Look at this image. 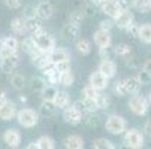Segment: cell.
I'll return each instance as SVG.
<instances>
[{"label": "cell", "mask_w": 151, "mask_h": 149, "mask_svg": "<svg viewBox=\"0 0 151 149\" xmlns=\"http://www.w3.org/2000/svg\"><path fill=\"white\" fill-rule=\"evenodd\" d=\"M32 40H33L35 46L37 49H40L42 52H51L55 48V39L44 30L32 34Z\"/></svg>", "instance_id": "1"}, {"label": "cell", "mask_w": 151, "mask_h": 149, "mask_svg": "<svg viewBox=\"0 0 151 149\" xmlns=\"http://www.w3.org/2000/svg\"><path fill=\"white\" fill-rule=\"evenodd\" d=\"M105 128L108 133L111 134H123L127 128V124H126V119L120 115H109L106 118V124H105Z\"/></svg>", "instance_id": "2"}, {"label": "cell", "mask_w": 151, "mask_h": 149, "mask_svg": "<svg viewBox=\"0 0 151 149\" xmlns=\"http://www.w3.org/2000/svg\"><path fill=\"white\" fill-rule=\"evenodd\" d=\"M124 146L126 148H130V149H141V148H144V134L138 128L126 130Z\"/></svg>", "instance_id": "3"}, {"label": "cell", "mask_w": 151, "mask_h": 149, "mask_svg": "<svg viewBox=\"0 0 151 149\" xmlns=\"http://www.w3.org/2000/svg\"><path fill=\"white\" fill-rule=\"evenodd\" d=\"M17 118L19 125H23L24 128H32L39 121V113L33 109H21L19 112H17Z\"/></svg>", "instance_id": "4"}, {"label": "cell", "mask_w": 151, "mask_h": 149, "mask_svg": "<svg viewBox=\"0 0 151 149\" xmlns=\"http://www.w3.org/2000/svg\"><path fill=\"white\" fill-rule=\"evenodd\" d=\"M0 58H2V61H0V70L6 75L12 73L19 64L18 52H8V54H3Z\"/></svg>", "instance_id": "5"}, {"label": "cell", "mask_w": 151, "mask_h": 149, "mask_svg": "<svg viewBox=\"0 0 151 149\" xmlns=\"http://www.w3.org/2000/svg\"><path fill=\"white\" fill-rule=\"evenodd\" d=\"M148 100L144 97V96H138V94H133V97L130 98V101H129V108H130V111L138 115V116H142L147 113L148 111Z\"/></svg>", "instance_id": "6"}, {"label": "cell", "mask_w": 151, "mask_h": 149, "mask_svg": "<svg viewBox=\"0 0 151 149\" xmlns=\"http://www.w3.org/2000/svg\"><path fill=\"white\" fill-rule=\"evenodd\" d=\"M63 119L66 121L68 124L70 125H78L82 119H84V115L75 108V106H66L63 111Z\"/></svg>", "instance_id": "7"}, {"label": "cell", "mask_w": 151, "mask_h": 149, "mask_svg": "<svg viewBox=\"0 0 151 149\" xmlns=\"http://www.w3.org/2000/svg\"><path fill=\"white\" fill-rule=\"evenodd\" d=\"M100 9L105 15H108L109 18L115 19L123 11L120 9L118 3H117V0H105V2L100 3Z\"/></svg>", "instance_id": "8"}, {"label": "cell", "mask_w": 151, "mask_h": 149, "mask_svg": "<svg viewBox=\"0 0 151 149\" xmlns=\"http://www.w3.org/2000/svg\"><path fill=\"white\" fill-rule=\"evenodd\" d=\"M14 116H17V106L15 103L5 100L0 103V119L3 121H11Z\"/></svg>", "instance_id": "9"}, {"label": "cell", "mask_w": 151, "mask_h": 149, "mask_svg": "<svg viewBox=\"0 0 151 149\" xmlns=\"http://www.w3.org/2000/svg\"><path fill=\"white\" fill-rule=\"evenodd\" d=\"M108 81H109V79H108L105 75H102L99 70L93 72L91 76H90V85L94 90H97V91H103V90L108 88Z\"/></svg>", "instance_id": "10"}, {"label": "cell", "mask_w": 151, "mask_h": 149, "mask_svg": "<svg viewBox=\"0 0 151 149\" xmlns=\"http://www.w3.org/2000/svg\"><path fill=\"white\" fill-rule=\"evenodd\" d=\"M3 140L9 148H18L21 143V134L15 128H8L3 134Z\"/></svg>", "instance_id": "11"}, {"label": "cell", "mask_w": 151, "mask_h": 149, "mask_svg": "<svg viewBox=\"0 0 151 149\" xmlns=\"http://www.w3.org/2000/svg\"><path fill=\"white\" fill-rule=\"evenodd\" d=\"M94 42L99 48H105V46H109L111 42H112V37H111V31H106V30H102L99 29L96 33H94Z\"/></svg>", "instance_id": "12"}, {"label": "cell", "mask_w": 151, "mask_h": 149, "mask_svg": "<svg viewBox=\"0 0 151 149\" xmlns=\"http://www.w3.org/2000/svg\"><path fill=\"white\" fill-rule=\"evenodd\" d=\"M135 21V18H133V14L130 12V11H123L115 19H114V24L118 27V29H127L129 26H130L132 23Z\"/></svg>", "instance_id": "13"}, {"label": "cell", "mask_w": 151, "mask_h": 149, "mask_svg": "<svg viewBox=\"0 0 151 149\" xmlns=\"http://www.w3.org/2000/svg\"><path fill=\"white\" fill-rule=\"evenodd\" d=\"M99 72L102 75H105L108 79H111L117 73V66L112 60H102L100 64H99Z\"/></svg>", "instance_id": "14"}, {"label": "cell", "mask_w": 151, "mask_h": 149, "mask_svg": "<svg viewBox=\"0 0 151 149\" xmlns=\"http://www.w3.org/2000/svg\"><path fill=\"white\" fill-rule=\"evenodd\" d=\"M54 14V8L50 2H40L36 6V16L39 19H50Z\"/></svg>", "instance_id": "15"}, {"label": "cell", "mask_w": 151, "mask_h": 149, "mask_svg": "<svg viewBox=\"0 0 151 149\" xmlns=\"http://www.w3.org/2000/svg\"><path fill=\"white\" fill-rule=\"evenodd\" d=\"M61 36H63V39H66V40H69V42L78 40V36H79V26L72 24V23L66 24V26L63 27V30H61Z\"/></svg>", "instance_id": "16"}, {"label": "cell", "mask_w": 151, "mask_h": 149, "mask_svg": "<svg viewBox=\"0 0 151 149\" xmlns=\"http://www.w3.org/2000/svg\"><path fill=\"white\" fill-rule=\"evenodd\" d=\"M123 81H124V87H126L127 94H138V93H139L142 83L139 82V79H138L136 76L126 78V79H123Z\"/></svg>", "instance_id": "17"}, {"label": "cell", "mask_w": 151, "mask_h": 149, "mask_svg": "<svg viewBox=\"0 0 151 149\" xmlns=\"http://www.w3.org/2000/svg\"><path fill=\"white\" fill-rule=\"evenodd\" d=\"M50 54V58L52 61V64H55V63H60V61H66V60H70L69 57V52L66 49H63V48H54Z\"/></svg>", "instance_id": "18"}, {"label": "cell", "mask_w": 151, "mask_h": 149, "mask_svg": "<svg viewBox=\"0 0 151 149\" xmlns=\"http://www.w3.org/2000/svg\"><path fill=\"white\" fill-rule=\"evenodd\" d=\"M52 103L55 104V108L64 109L66 106L70 104V97H69V94H68L66 91H57V94H55Z\"/></svg>", "instance_id": "19"}, {"label": "cell", "mask_w": 151, "mask_h": 149, "mask_svg": "<svg viewBox=\"0 0 151 149\" xmlns=\"http://www.w3.org/2000/svg\"><path fill=\"white\" fill-rule=\"evenodd\" d=\"M11 29L15 34H24L27 33L26 30V18L24 16H18V18H14L11 21Z\"/></svg>", "instance_id": "20"}, {"label": "cell", "mask_w": 151, "mask_h": 149, "mask_svg": "<svg viewBox=\"0 0 151 149\" xmlns=\"http://www.w3.org/2000/svg\"><path fill=\"white\" fill-rule=\"evenodd\" d=\"M64 146H66L68 149H82L84 148V140H82L81 136L72 134V136L66 137V140H64Z\"/></svg>", "instance_id": "21"}, {"label": "cell", "mask_w": 151, "mask_h": 149, "mask_svg": "<svg viewBox=\"0 0 151 149\" xmlns=\"http://www.w3.org/2000/svg\"><path fill=\"white\" fill-rule=\"evenodd\" d=\"M3 46H5V51L3 54H8V52H18L19 49V42L14 37V36H8L3 39ZM2 54V55H3Z\"/></svg>", "instance_id": "22"}, {"label": "cell", "mask_w": 151, "mask_h": 149, "mask_svg": "<svg viewBox=\"0 0 151 149\" xmlns=\"http://www.w3.org/2000/svg\"><path fill=\"white\" fill-rule=\"evenodd\" d=\"M26 30L30 33V34H35L37 31L42 30V24L37 16H33V18H26Z\"/></svg>", "instance_id": "23"}, {"label": "cell", "mask_w": 151, "mask_h": 149, "mask_svg": "<svg viewBox=\"0 0 151 149\" xmlns=\"http://www.w3.org/2000/svg\"><path fill=\"white\" fill-rule=\"evenodd\" d=\"M55 104L52 101H48V100H44L40 104V113L42 116H45V118H50V116H54L55 115Z\"/></svg>", "instance_id": "24"}, {"label": "cell", "mask_w": 151, "mask_h": 149, "mask_svg": "<svg viewBox=\"0 0 151 149\" xmlns=\"http://www.w3.org/2000/svg\"><path fill=\"white\" fill-rule=\"evenodd\" d=\"M114 51H115V55H117V57H121V58H124V60H127V58L132 57V48L129 46L127 43H118V45L114 48Z\"/></svg>", "instance_id": "25"}, {"label": "cell", "mask_w": 151, "mask_h": 149, "mask_svg": "<svg viewBox=\"0 0 151 149\" xmlns=\"http://www.w3.org/2000/svg\"><path fill=\"white\" fill-rule=\"evenodd\" d=\"M132 6L141 12V14H147L151 11V0H132Z\"/></svg>", "instance_id": "26"}, {"label": "cell", "mask_w": 151, "mask_h": 149, "mask_svg": "<svg viewBox=\"0 0 151 149\" xmlns=\"http://www.w3.org/2000/svg\"><path fill=\"white\" fill-rule=\"evenodd\" d=\"M138 37L144 42V43H151V24H144L139 26V33Z\"/></svg>", "instance_id": "27"}, {"label": "cell", "mask_w": 151, "mask_h": 149, "mask_svg": "<svg viewBox=\"0 0 151 149\" xmlns=\"http://www.w3.org/2000/svg\"><path fill=\"white\" fill-rule=\"evenodd\" d=\"M36 146L39 149H54L55 146V142L50 137V136H42L36 140Z\"/></svg>", "instance_id": "28"}, {"label": "cell", "mask_w": 151, "mask_h": 149, "mask_svg": "<svg viewBox=\"0 0 151 149\" xmlns=\"http://www.w3.org/2000/svg\"><path fill=\"white\" fill-rule=\"evenodd\" d=\"M76 51L81 55H88L91 52V43H90L87 39H79L76 42Z\"/></svg>", "instance_id": "29"}, {"label": "cell", "mask_w": 151, "mask_h": 149, "mask_svg": "<svg viewBox=\"0 0 151 149\" xmlns=\"http://www.w3.org/2000/svg\"><path fill=\"white\" fill-rule=\"evenodd\" d=\"M11 83H12V87L15 90L19 91V90H23L26 87V78L21 75V73H14L11 76Z\"/></svg>", "instance_id": "30"}, {"label": "cell", "mask_w": 151, "mask_h": 149, "mask_svg": "<svg viewBox=\"0 0 151 149\" xmlns=\"http://www.w3.org/2000/svg\"><path fill=\"white\" fill-rule=\"evenodd\" d=\"M57 91H58V90L55 88V85H52V83L45 85V88L40 91V93H42V98L48 100V101H52L54 97H55V94H57Z\"/></svg>", "instance_id": "31"}, {"label": "cell", "mask_w": 151, "mask_h": 149, "mask_svg": "<svg viewBox=\"0 0 151 149\" xmlns=\"http://www.w3.org/2000/svg\"><path fill=\"white\" fill-rule=\"evenodd\" d=\"M73 81H75V76H73L72 70H66V72L60 73V82L58 83H61L63 87H72Z\"/></svg>", "instance_id": "32"}, {"label": "cell", "mask_w": 151, "mask_h": 149, "mask_svg": "<svg viewBox=\"0 0 151 149\" xmlns=\"http://www.w3.org/2000/svg\"><path fill=\"white\" fill-rule=\"evenodd\" d=\"M96 101H97V106H99V109H111V106H112V103H111V100H109V97L108 96H105V94H97V97H96Z\"/></svg>", "instance_id": "33"}, {"label": "cell", "mask_w": 151, "mask_h": 149, "mask_svg": "<svg viewBox=\"0 0 151 149\" xmlns=\"http://www.w3.org/2000/svg\"><path fill=\"white\" fill-rule=\"evenodd\" d=\"M93 148H96V149H114L115 146L108 139H96L93 142Z\"/></svg>", "instance_id": "34"}, {"label": "cell", "mask_w": 151, "mask_h": 149, "mask_svg": "<svg viewBox=\"0 0 151 149\" xmlns=\"http://www.w3.org/2000/svg\"><path fill=\"white\" fill-rule=\"evenodd\" d=\"M82 103H84L85 112H96V111H99L96 98H82Z\"/></svg>", "instance_id": "35"}, {"label": "cell", "mask_w": 151, "mask_h": 149, "mask_svg": "<svg viewBox=\"0 0 151 149\" xmlns=\"http://www.w3.org/2000/svg\"><path fill=\"white\" fill-rule=\"evenodd\" d=\"M99 55H100L102 60H112V58L115 57V51H114V48H111V45H109V46L100 48Z\"/></svg>", "instance_id": "36"}, {"label": "cell", "mask_w": 151, "mask_h": 149, "mask_svg": "<svg viewBox=\"0 0 151 149\" xmlns=\"http://www.w3.org/2000/svg\"><path fill=\"white\" fill-rule=\"evenodd\" d=\"M85 122H87L88 127H99L100 118L96 115V112H87V116H85Z\"/></svg>", "instance_id": "37"}, {"label": "cell", "mask_w": 151, "mask_h": 149, "mask_svg": "<svg viewBox=\"0 0 151 149\" xmlns=\"http://www.w3.org/2000/svg\"><path fill=\"white\" fill-rule=\"evenodd\" d=\"M99 93H100V91L94 90V88L91 87V85H87V87H85V88L82 90L81 96H82V98H96Z\"/></svg>", "instance_id": "38"}, {"label": "cell", "mask_w": 151, "mask_h": 149, "mask_svg": "<svg viewBox=\"0 0 151 149\" xmlns=\"http://www.w3.org/2000/svg\"><path fill=\"white\" fill-rule=\"evenodd\" d=\"M45 85H47V81L44 79V78H35L33 81H32V88H33V91H42L45 88Z\"/></svg>", "instance_id": "39"}, {"label": "cell", "mask_w": 151, "mask_h": 149, "mask_svg": "<svg viewBox=\"0 0 151 149\" xmlns=\"http://www.w3.org/2000/svg\"><path fill=\"white\" fill-rule=\"evenodd\" d=\"M33 48H35V43H33V40H32V36H30V37H26V39L19 43V49L24 51V52H27V54H29Z\"/></svg>", "instance_id": "40"}, {"label": "cell", "mask_w": 151, "mask_h": 149, "mask_svg": "<svg viewBox=\"0 0 151 149\" xmlns=\"http://www.w3.org/2000/svg\"><path fill=\"white\" fill-rule=\"evenodd\" d=\"M82 21H84V12L75 11V12H72V14H70V16H69V23L76 24V26H79V24L82 23Z\"/></svg>", "instance_id": "41"}, {"label": "cell", "mask_w": 151, "mask_h": 149, "mask_svg": "<svg viewBox=\"0 0 151 149\" xmlns=\"http://www.w3.org/2000/svg\"><path fill=\"white\" fill-rule=\"evenodd\" d=\"M126 30H127L129 37H133V39H135V37H138V33H139V24H136L135 21H133V23L129 26Z\"/></svg>", "instance_id": "42"}, {"label": "cell", "mask_w": 151, "mask_h": 149, "mask_svg": "<svg viewBox=\"0 0 151 149\" xmlns=\"http://www.w3.org/2000/svg\"><path fill=\"white\" fill-rule=\"evenodd\" d=\"M138 79H139V82L142 83V85H147V83H150L151 82V75L148 73V72H145L144 69L138 73V76H136Z\"/></svg>", "instance_id": "43"}, {"label": "cell", "mask_w": 151, "mask_h": 149, "mask_svg": "<svg viewBox=\"0 0 151 149\" xmlns=\"http://www.w3.org/2000/svg\"><path fill=\"white\" fill-rule=\"evenodd\" d=\"M55 69L60 72V73H63V72H66V70H70V61L69 60H66V61H60V63H55Z\"/></svg>", "instance_id": "44"}, {"label": "cell", "mask_w": 151, "mask_h": 149, "mask_svg": "<svg viewBox=\"0 0 151 149\" xmlns=\"http://www.w3.org/2000/svg\"><path fill=\"white\" fill-rule=\"evenodd\" d=\"M115 94L120 96V97L127 96V91H126V87H124V81H118L115 83Z\"/></svg>", "instance_id": "45"}, {"label": "cell", "mask_w": 151, "mask_h": 149, "mask_svg": "<svg viewBox=\"0 0 151 149\" xmlns=\"http://www.w3.org/2000/svg\"><path fill=\"white\" fill-rule=\"evenodd\" d=\"M114 26H115V24H114L112 18H111V19H102V21H100V24H99V29L106 30V31H111V29H112Z\"/></svg>", "instance_id": "46"}, {"label": "cell", "mask_w": 151, "mask_h": 149, "mask_svg": "<svg viewBox=\"0 0 151 149\" xmlns=\"http://www.w3.org/2000/svg\"><path fill=\"white\" fill-rule=\"evenodd\" d=\"M117 3L121 11H130L132 8V0H117Z\"/></svg>", "instance_id": "47"}, {"label": "cell", "mask_w": 151, "mask_h": 149, "mask_svg": "<svg viewBox=\"0 0 151 149\" xmlns=\"http://www.w3.org/2000/svg\"><path fill=\"white\" fill-rule=\"evenodd\" d=\"M5 3L9 9H18L21 8V0H5Z\"/></svg>", "instance_id": "48"}, {"label": "cell", "mask_w": 151, "mask_h": 149, "mask_svg": "<svg viewBox=\"0 0 151 149\" xmlns=\"http://www.w3.org/2000/svg\"><path fill=\"white\" fill-rule=\"evenodd\" d=\"M94 14H96V8H94V5H87L85 6V9H84V16H94Z\"/></svg>", "instance_id": "49"}, {"label": "cell", "mask_w": 151, "mask_h": 149, "mask_svg": "<svg viewBox=\"0 0 151 149\" xmlns=\"http://www.w3.org/2000/svg\"><path fill=\"white\" fill-rule=\"evenodd\" d=\"M36 16V8L35 6H27L24 9V18H33Z\"/></svg>", "instance_id": "50"}, {"label": "cell", "mask_w": 151, "mask_h": 149, "mask_svg": "<svg viewBox=\"0 0 151 149\" xmlns=\"http://www.w3.org/2000/svg\"><path fill=\"white\" fill-rule=\"evenodd\" d=\"M73 106H75V108L84 115V113H87V112H85V108H84V103H82V100H78V101H75L73 103Z\"/></svg>", "instance_id": "51"}, {"label": "cell", "mask_w": 151, "mask_h": 149, "mask_svg": "<svg viewBox=\"0 0 151 149\" xmlns=\"http://www.w3.org/2000/svg\"><path fill=\"white\" fill-rule=\"evenodd\" d=\"M127 67L136 69V67H138V61H136L135 58H127Z\"/></svg>", "instance_id": "52"}, {"label": "cell", "mask_w": 151, "mask_h": 149, "mask_svg": "<svg viewBox=\"0 0 151 149\" xmlns=\"http://www.w3.org/2000/svg\"><path fill=\"white\" fill-rule=\"evenodd\" d=\"M144 131H145V134L151 136V119H148V121L145 122V125H144Z\"/></svg>", "instance_id": "53"}, {"label": "cell", "mask_w": 151, "mask_h": 149, "mask_svg": "<svg viewBox=\"0 0 151 149\" xmlns=\"http://www.w3.org/2000/svg\"><path fill=\"white\" fill-rule=\"evenodd\" d=\"M144 70H145V72H148V73L151 75V60H148V61L145 63V64H144Z\"/></svg>", "instance_id": "54"}, {"label": "cell", "mask_w": 151, "mask_h": 149, "mask_svg": "<svg viewBox=\"0 0 151 149\" xmlns=\"http://www.w3.org/2000/svg\"><path fill=\"white\" fill-rule=\"evenodd\" d=\"M5 100H8V98H6V91H5L3 88H0V103L5 101Z\"/></svg>", "instance_id": "55"}, {"label": "cell", "mask_w": 151, "mask_h": 149, "mask_svg": "<svg viewBox=\"0 0 151 149\" xmlns=\"http://www.w3.org/2000/svg\"><path fill=\"white\" fill-rule=\"evenodd\" d=\"M3 51H5V46H3V39H0V57H2Z\"/></svg>", "instance_id": "56"}, {"label": "cell", "mask_w": 151, "mask_h": 149, "mask_svg": "<svg viewBox=\"0 0 151 149\" xmlns=\"http://www.w3.org/2000/svg\"><path fill=\"white\" fill-rule=\"evenodd\" d=\"M27 148H29V149H33V148H37V146H36V142H32V143H30V145H29Z\"/></svg>", "instance_id": "57"}, {"label": "cell", "mask_w": 151, "mask_h": 149, "mask_svg": "<svg viewBox=\"0 0 151 149\" xmlns=\"http://www.w3.org/2000/svg\"><path fill=\"white\" fill-rule=\"evenodd\" d=\"M102 2H105V0H94V3H99V5H100Z\"/></svg>", "instance_id": "58"}, {"label": "cell", "mask_w": 151, "mask_h": 149, "mask_svg": "<svg viewBox=\"0 0 151 149\" xmlns=\"http://www.w3.org/2000/svg\"><path fill=\"white\" fill-rule=\"evenodd\" d=\"M148 103L151 104V93H150V98H148Z\"/></svg>", "instance_id": "59"}]
</instances>
